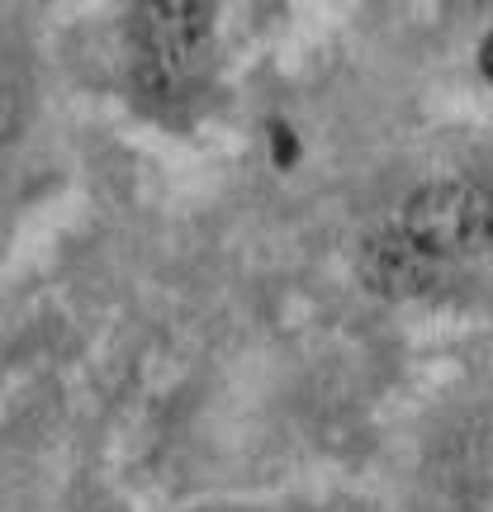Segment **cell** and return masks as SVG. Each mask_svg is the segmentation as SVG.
I'll use <instances>...</instances> for the list:
<instances>
[{
	"label": "cell",
	"instance_id": "1",
	"mask_svg": "<svg viewBox=\"0 0 493 512\" xmlns=\"http://www.w3.org/2000/svg\"><path fill=\"white\" fill-rule=\"evenodd\" d=\"M394 228L441 271L446 261H465L493 242V190L475 181H432L408 195Z\"/></svg>",
	"mask_w": 493,
	"mask_h": 512
},
{
	"label": "cell",
	"instance_id": "2",
	"mask_svg": "<svg viewBox=\"0 0 493 512\" xmlns=\"http://www.w3.org/2000/svg\"><path fill=\"white\" fill-rule=\"evenodd\" d=\"M361 275H366L370 290L384 294V299H418V294H427L437 285V266L403 238L394 223H384V228H375L366 238Z\"/></svg>",
	"mask_w": 493,
	"mask_h": 512
},
{
	"label": "cell",
	"instance_id": "3",
	"mask_svg": "<svg viewBox=\"0 0 493 512\" xmlns=\"http://www.w3.org/2000/svg\"><path fill=\"white\" fill-rule=\"evenodd\" d=\"M214 29V15L200 10V5H152L143 15V53L147 67L157 81H171V76L185 72V62L195 57V48L204 43V34Z\"/></svg>",
	"mask_w": 493,
	"mask_h": 512
}]
</instances>
